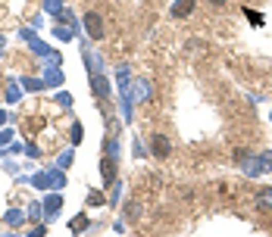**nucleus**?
<instances>
[{
	"mask_svg": "<svg viewBox=\"0 0 272 237\" xmlns=\"http://www.w3.org/2000/svg\"><path fill=\"white\" fill-rule=\"evenodd\" d=\"M85 28H88V34L94 37V41H100V37H103V22H100L97 13H88L85 16Z\"/></svg>",
	"mask_w": 272,
	"mask_h": 237,
	"instance_id": "1",
	"label": "nucleus"
},
{
	"mask_svg": "<svg viewBox=\"0 0 272 237\" xmlns=\"http://www.w3.org/2000/svg\"><path fill=\"white\" fill-rule=\"evenodd\" d=\"M153 156H157V160H166V156H169V141H166V134H153Z\"/></svg>",
	"mask_w": 272,
	"mask_h": 237,
	"instance_id": "2",
	"label": "nucleus"
},
{
	"mask_svg": "<svg viewBox=\"0 0 272 237\" xmlns=\"http://www.w3.org/2000/svg\"><path fill=\"white\" fill-rule=\"evenodd\" d=\"M194 7H197V0H178V4L172 7V16L175 19H185V16H191Z\"/></svg>",
	"mask_w": 272,
	"mask_h": 237,
	"instance_id": "3",
	"label": "nucleus"
},
{
	"mask_svg": "<svg viewBox=\"0 0 272 237\" xmlns=\"http://www.w3.org/2000/svg\"><path fill=\"white\" fill-rule=\"evenodd\" d=\"M100 172H103V181H106V184H113V178H116V160H113V153L100 163Z\"/></svg>",
	"mask_w": 272,
	"mask_h": 237,
	"instance_id": "4",
	"label": "nucleus"
},
{
	"mask_svg": "<svg viewBox=\"0 0 272 237\" xmlns=\"http://www.w3.org/2000/svg\"><path fill=\"white\" fill-rule=\"evenodd\" d=\"M257 209H263V212L272 209V187H263V190L257 193Z\"/></svg>",
	"mask_w": 272,
	"mask_h": 237,
	"instance_id": "5",
	"label": "nucleus"
},
{
	"mask_svg": "<svg viewBox=\"0 0 272 237\" xmlns=\"http://www.w3.org/2000/svg\"><path fill=\"white\" fill-rule=\"evenodd\" d=\"M91 85H94V94H97L100 100H106V97H110V85H106V78H100V75H97Z\"/></svg>",
	"mask_w": 272,
	"mask_h": 237,
	"instance_id": "6",
	"label": "nucleus"
},
{
	"mask_svg": "<svg viewBox=\"0 0 272 237\" xmlns=\"http://www.w3.org/2000/svg\"><path fill=\"white\" fill-rule=\"evenodd\" d=\"M60 203H63L60 196H50V200L44 203V215H47V219H53V215H57V209H60Z\"/></svg>",
	"mask_w": 272,
	"mask_h": 237,
	"instance_id": "7",
	"label": "nucleus"
},
{
	"mask_svg": "<svg viewBox=\"0 0 272 237\" xmlns=\"http://www.w3.org/2000/svg\"><path fill=\"white\" fill-rule=\"evenodd\" d=\"M150 97V85L147 82H135V100H147Z\"/></svg>",
	"mask_w": 272,
	"mask_h": 237,
	"instance_id": "8",
	"label": "nucleus"
},
{
	"mask_svg": "<svg viewBox=\"0 0 272 237\" xmlns=\"http://www.w3.org/2000/svg\"><path fill=\"white\" fill-rule=\"evenodd\" d=\"M47 187L60 190V187H63V175H60V172H47Z\"/></svg>",
	"mask_w": 272,
	"mask_h": 237,
	"instance_id": "9",
	"label": "nucleus"
},
{
	"mask_svg": "<svg viewBox=\"0 0 272 237\" xmlns=\"http://www.w3.org/2000/svg\"><path fill=\"white\" fill-rule=\"evenodd\" d=\"M69 228H72V231H85V228H88V215H79L75 222H69Z\"/></svg>",
	"mask_w": 272,
	"mask_h": 237,
	"instance_id": "10",
	"label": "nucleus"
},
{
	"mask_svg": "<svg viewBox=\"0 0 272 237\" xmlns=\"http://www.w3.org/2000/svg\"><path fill=\"white\" fill-rule=\"evenodd\" d=\"M22 85H25L28 91H41V88H44V82H38V78H22Z\"/></svg>",
	"mask_w": 272,
	"mask_h": 237,
	"instance_id": "11",
	"label": "nucleus"
},
{
	"mask_svg": "<svg viewBox=\"0 0 272 237\" xmlns=\"http://www.w3.org/2000/svg\"><path fill=\"white\" fill-rule=\"evenodd\" d=\"M47 13H53V16L60 19V13H63V4H60V0H47Z\"/></svg>",
	"mask_w": 272,
	"mask_h": 237,
	"instance_id": "12",
	"label": "nucleus"
},
{
	"mask_svg": "<svg viewBox=\"0 0 272 237\" xmlns=\"http://www.w3.org/2000/svg\"><path fill=\"white\" fill-rule=\"evenodd\" d=\"M22 219H25V212H19V209H13V212H7V222H10V225H19Z\"/></svg>",
	"mask_w": 272,
	"mask_h": 237,
	"instance_id": "13",
	"label": "nucleus"
},
{
	"mask_svg": "<svg viewBox=\"0 0 272 237\" xmlns=\"http://www.w3.org/2000/svg\"><path fill=\"white\" fill-rule=\"evenodd\" d=\"M7 100H10V103H13V100H19V88H16L13 82H10V88H7Z\"/></svg>",
	"mask_w": 272,
	"mask_h": 237,
	"instance_id": "14",
	"label": "nucleus"
},
{
	"mask_svg": "<svg viewBox=\"0 0 272 237\" xmlns=\"http://www.w3.org/2000/svg\"><path fill=\"white\" fill-rule=\"evenodd\" d=\"M34 187H44V190H47V172H41V175H34Z\"/></svg>",
	"mask_w": 272,
	"mask_h": 237,
	"instance_id": "15",
	"label": "nucleus"
},
{
	"mask_svg": "<svg viewBox=\"0 0 272 237\" xmlns=\"http://www.w3.org/2000/svg\"><path fill=\"white\" fill-rule=\"evenodd\" d=\"M47 82H53V85H57V82H60V72H57V69H50V72H47V75H44V85H47Z\"/></svg>",
	"mask_w": 272,
	"mask_h": 237,
	"instance_id": "16",
	"label": "nucleus"
},
{
	"mask_svg": "<svg viewBox=\"0 0 272 237\" xmlns=\"http://www.w3.org/2000/svg\"><path fill=\"white\" fill-rule=\"evenodd\" d=\"M66 166H72V153H69V150L60 156V169H66Z\"/></svg>",
	"mask_w": 272,
	"mask_h": 237,
	"instance_id": "17",
	"label": "nucleus"
},
{
	"mask_svg": "<svg viewBox=\"0 0 272 237\" xmlns=\"http://www.w3.org/2000/svg\"><path fill=\"white\" fill-rule=\"evenodd\" d=\"M88 203H91V206H94V203H97V206H100V203H103V196H100V193H97V190H94V193H88Z\"/></svg>",
	"mask_w": 272,
	"mask_h": 237,
	"instance_id": "18",
	"label": "nucleus"
},
{
	"mask_svg": "<svg viewBox=\"0 0 272 237\" xmlns=\"http://www.w3.org/2000/svg\"><path fill=\"white\" fill-rule=\"evenodd\" d=\"M41 212H44V209L38 206V203H31V206H28V215H31V219H38V215H41Z\"/></svg>",
	"mask_w": 272,
	"mask_h": 237,
	"instance_id": "19",
	"label": "nucleus"
},
{
	"mask_svg": "<svg viewBox=\"0 0 272 237\" xmlns=\"http://www.w3.org/2000/svg\"><path fill=\"white\" fill-rule=\"evenodd\" d=\"M260 169H272V153H263V163H260Z\"/></svg>",
	"mask_w": 272,
	"mask_h": 237,
	"instance_id": "20",
	"label": "nucleus"
},
{
	"mask_svg": "<svg viewBox=\"0 0 272 237\" xmlns=\"http://www.w3.org/2000/svg\"><path fill=\"white\" fill-rule=\"evenodd\" d=\"M79 141H82V125H75L72 128V144H79Z\"/></svg>",
	"mask_w": 272,
	"mask_h": 237,
	"instance_id": "21",
	"label": "nucleus"
},
{
	"mask_svg": "<svg viewBox=\"0 0 272 237\" xmlns=\"http://www.w3.org/2000/svg\"><path fill=\"white\" fill-rule=\"evenodd\" d=\"M41 234H47V228H44V225H38V228H31L28 237H41Z\"/></svg>",
	"mask_w": 272,
	"mask_h": 237,
	"instance_id": "22",
	"label": "nucleus"
},
{
	"mask_svg": "<svg viewBox=\"0 0 272 237\" xmlns=\"http://www.w3.org/2000/svg\"><path fill=\"white\" fill-rule=\"evenodd\" d=\"M57 103H63V106H69V103H72V97H69V94H57Z\"/></svg>",
	"mask_w": 272,
	"mask_h": 237,
	"instance_id": "23",
	"label": "nucleus"
},
{
	"mask_svg": "<svg viewBox=\"0 0 272 237\" xmlns=\"http://www.w3.org/2000/svg\"><path fill=\"white\" fill-rule=\"evenodd\" d=\"M10 137H13V131H0V147L10 144Z\"/></svg>",
	"mask_w": 272,
	"mask_h": 237,
	"instance_id": "24",
	"label": "nucleus"
},
{
	"mask_svg": "<svg viewBox=\"0 0 272 237\" xmlns=\"http://www.w3.org/2000/svg\"><path fill=\"white\" fill-rule=\"evenodd\" d=\"M247 16H250V22H253V25H263V16H257V13H250V10H247Z\"/></svg>",
	"mask_w": 272,
	"mask_h": 237,
	"instance_id": "25",
	"label": "nucleus"
},
{
	"mask_svg": "<svg viewBox=\"0 0 272 237\" xmlns=\"http://www.w3.org/2000/svg\"><path fill=\"white\" fill-rule=\"evenodd\" d=\"M210 4H213V7H222V4H225V0H210Z\"/></svg>",
	"mask_w": 272,
	"mask_h": 237,
	"instance_id": "26",
	"label": "nucleus"
},
{
	"mask_svg": "<svg viewBox=\"0 0 272 237\" xmlns=\"http://www.w3.org/2000/svg\"><path fill=\"white\" fill-rule=\"evenodd\" d=\"M7 122V112H0V125H4Z\"/></svg>",
	"mask_w": 272,
	"mask_h": 237,
	"instance_id": "27",
	"label": "nucleus"
}]
</instances>
